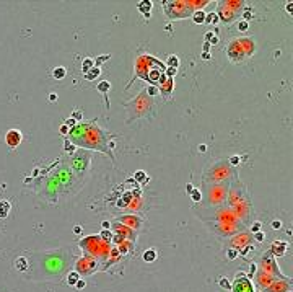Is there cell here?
Returning <instances> with one entry per match:
<instances>
[{
    "label": "cell",
    "mask_w": 293,
    "mask_h": 292,
    "mask_svg": "<svg viewBox=\"0 0 293 292\" xmlns=\"http://www.w3.org/2000/svg\"><path fill=\"white\" fill-rule=\"evenodd\" d=\"M218 284H220L221 289H231V284H230V281H228L226 277H221V279L218 281Z\"/></svg>",
    "instance_id": "cell-17"
},
{
    "label": "cell",
    "mask_w": 293,
    "mask_h": 292,
    "mask_svg": "<svg viewBox=\"0 0 293 292\" xmlns=\"http://www.w3.org/2000/svg\"><path fill=\"white\" fill-rule=\"evenodd\" d=\"M73 232H75V233H82V227H80V225H75Z\"/></svg>",
    "instance_id": "cell-38"
},
{
    "label": "cell",
    "mask_w": 293,
    "mask_h": 292,
    "mask_svg": "<svg viewBox=\"0 0 293 292\" xmlns=\"http://www.w3.org/2000/svg\"><path fill=\"white\" fill-rule=\"evenodd\" d=\"M67 75V70H65V67H55L54 70H52V77L55 78V80H62L64 77Z\"/></svg>",
    "instance_id": "cell-7"
},
{
    "label": "cell",
    "mask_w": 293,
    "mask_h": 292,
    "mask_svg": "<svg viewBox=\"0 0 293 292\" xmlns=\"http://www.w3.org/2000/svg\"><path fill=\"white\" fill-rule=\"evenodd\" d=\"M220 5H223V7H220V13H217V15L225 23L233 21L236 18V12H239L243 8V2H226V5H225V2H221Z\"/></svg>",
    "instance_id": "cell-2"
},
{
    "label": "cell",
    "mask_w": 293,
    "mask_h": 292,
    "mask_svg": "<svg viewBox=\"0 0 293 292\" xmlns=\"http://www.w3.org/2000/svg\"><path fill=\"white\" fill-rule=\"evenodd\" d=\"M147 91H148V95H150V96H156V95H158V88H156L155 85H150Z\"/></svg>",
    "instance_id": "cell-21"
},
{
    "label": "cell",
    "mask_w": 293,
    "mask_h": 292,
    "mask_svg": "<svg viewBox=\"0 0 293 292\" xmlns=\"http://www.w3.org/2000/svg\"><path fill=\"white\" fill-rule=\"evenodd\" d=\"M121 222H127V224H130V225H132V229H135V227H137V222H135L134 219H130V217H124V219H121Z\"/></svg>",
    "instance_id": "cell-22"
},
{
    "label": "cell",
    "mask_w": 293,
    "mask_h": 292,
    "mask_svg": "<svg viewBox=\"0 0 293 292\" xmlns=\"http://www.w3.org/2000/svg\"><path fill=\"white\" fill-rule=\"evenodd\" d=\"M212 38H213V33H212V31H209V33L205 34V42H209Z\"/></svg>",
    "instance_id": "cell-33"
},
{
    "label": "cell",
    "mask_w": 293,
    "mask_h": 292,
    "mask_svg": "<svg viewBox=\"0 0 293 292\" xmlns=\"http://www.w3.org/2000/svg\"><path fill=\"white\" fill-rule=\"evenodd\" d=\"M233 292H254L251 281L244 277V274H236V281L233 284Z\"/></svg>",
    "instance_id": "cell-3"
},
{
    "label": "cell",
    "mask_w": 293,
    "mask_h": 292,
    "mask_svg": "<svg viewBox=\"0 0 293 292\" xmlns=\"http://www.w3.org/2000/svg\"><path fill=\"white\" fill-rule=\"evenodd\" d=\"M220 21L218 15L217 13H209V15H205V20H204V23H210V25H217Z\"/></svg>",
    "instance_id": "cell-11"
},
{
    "label": "cell",
    "mask_w": 293,
    "mask_h": 292,
    "mask_svg": "<svg viewBox=\"0 0 293 292\" xmlns=\"http://www.w3.org/2000/svg\"><path fill=\"white\" fill-rule=\"evenodd\" d=\"M111 90V83L109 82H101V83H98V91H101V93L106 96V93H108V91Z\"/></svg>",
    "instance_id": "cell-14"
},
{
    "label": "cell",
    "mask_w": 293,
    "mask_h": 292,
    "mask_svg": "<svg viewBox=\"0 0 293 292\" xmlns=\"http://www.w3.org/2000/svg\"><path fill=\"white\" fill-rule=\"evenodd\" d=\"M85 286H87V282L82 281V279H78V281H77V284H75V287H77V289H83Z\"/></svg>",
    "instance_id": "cell-30"
},
{
    "label": "cell",
    "mask_w": 293,
    "mask_h": 292,
    "mask_svg": "<svg viewBox=\"0 0 293 292\" xmlns=\"http://www.w3.org/2000/svg\"><path fill=\"white\" fill-rule=\"evenodd\" d=\"M254 51V42L248 38H243V39H234L230 42L228 46V57H230L233 62H238L243 61L248 56H251Z\"/></svg>",
    "instance_id": "cell-1"
},
{
    "label": "cell",
    "mask_w": 293,
    "mask_h": 292,
    "mask_svg": "<svg viewBox=\"0 0 293 292\" xmlns=\"http://www.w3.org/2000/svg\"><path fill=\"white\" fill-rule=\"evenodd\" d=\"M65 150H67V152H73V150H75V145H70V140H69V139L65 140Z\"/></svg>",
    "instance_id": "cell-26"
},
{
    "label": "cell",
    "mask_w": 293,
    "mask_h": 292,
    "mask_svg": "<svg viewBox=\"0 0 293 292\" xmlns=\"http://www.w3.org/2000/svg\"><path fill=\"white\" fill-rule=\"evenodd\" d=\"M135 180H139V181H142V183H147L148 181V178H147V173L145 172H142V170H139V172H135Z\"/></svg>",
    "instance_id": "cell-16"
},
{
    "label": "cell",
    "mask_w": 293,
    "mask_h": 292,
    "mask_svg": "<svg viewBox=\"0 0 293 292\" xmlns=\"http://www.w3.org/2000/svg\"><path fill=\"white\" fill-rule=\"evenodd\" d=\"M192 20H194V23L201 25V23H204V20H205V13L202 10H196L194 13H192Z\"/></svg>",
    "instance_id": "cell-8"
},
{
    "label": "cell",
    "mask_w": 293,
    "mask_h": 292,
    "mask_svg": "<svg viewBox=\"0 0 293 292\" xmlns=\"http://www.w3.org/2000/svg\"><path fill=\"white\" fill-rule=\"evenodd\" d=\"M202 196H201V193H199L197 189H194L192 191V199H194V201H199V199H201Z\"/></svg>",
    "instance_id": "cell-29"
},
{
    "label": "cell",
    "mask_w": 293,
    "mask_h": 292,
    "mask_svg": "<svg viewBox=\"0 0 293 292\" xmlns=\"http://www.w3.org/2000/svg\"><path fill=\"white\" fill-rule=\"evenodd\" d=\"M230 162H231V165H238V162H239V157H238V155H233L231 158H230Z\"/></svg>",
    "instance_id": "cell-32"
},
{
    "label": "cell",
    "mask_w": 293,
    "mask_h": 292,
    "mask_svg": "<svg viewBox=\"0 0 293 292\" xmlns=\"http://www.w3.org/2000/svg\"><path fill=\"white\" fill-rule=\"evenodd\" d=\"M78 279H80V274H78L77 271H72L67 276V284H69V286H75Z\"/></svg>",
    "instance_id": "cell-10"
},
{
    "label": "cell",
    "mask_w": 293,
    "mask_h": 292,
    "mask_svg": "<svg viewBox=\"0 0 293 292\" xmlns=\"http://www.w3.org/2000/svg\"><path fill=\"white\" fill-rule=\"evenodd\" d=\"M101 74V70H99V67H93L90 72H87L85 74V78H87V80H95V78Z\"/></svg>",
    "instance_id": "cell-9"
},
{
    "label": "cell",
    "mask_w": 293,
    "mask_h": 292,
    "mask_svg": "<svg viewBox=\"0 0 293 292\" xmlns=\"http://www.w3.org/2000/svg\"><path fill=\"white\" fill-rule=\"evenodd\" d=\"M17 266H18L20 271H25V269H26V260H25V258H20V260L17 261Z\"/></svg>",
    "instance_id": "cell-20"
},
{
    "label": "cell",
    "mask_w": 293,
    "mask_h": 292,
    "mask_svg": "<svg viewBox=\"0 0 293 292\" xmlns=\"http://www.w3.org/2000/svg\"><path fill=\"white\" fill-rule=\"evenodd\" d=\"M186 189H187V193H192V191H194V186H192V184H187Z\"/></svg>",
    "instance_id": "cell-39"
},
{
    "label": "cell",
    "mask_w": 293,
    "mask_h": 292,
    "mask_svg": "<svg viewBox=\"0 0 293 292\" xmlns=\"http://www.w3.org/2000/svg\"><path fill=\"white\" fill-rule=\"evenodd\" d=\"M209 49H210V44H209V42H205V44H204V51L209 52Z\"/></svg>",
    "instance_id": "cell-41"
},
{
    "label": "cell",
    "mask_w": 293,
    "mask_h": 292,
    "mask_svg": "<svg viewBox=\"0 0 293 292\" xmlns=\"http://www.w3.org/2000/svg\"><path fill=\"white\" fill-rule=\"evenodd\" d=\"M5 142H7V145L12 147V148H15L20 145V142H21V132L17 131V129H12L7 132V136H5Z\"/></svg>",
    "instance_id": "cell-4"
},
{
    "label": "cell",
    "mask_w": 293,
    "mask_h": 292,
    "mask_svg": "<svg viewBox=\"0 0 293 292\" xmlns=\"http://www.w3.org/2000/svg\"><path fill=\"white\" fill-rule=\"evenodd\" d=\"M139 10L144 13L145 18H150V10H152V2H148V0H142L139 2Z\"/></svg>",
    "instance_id": "cell-6"
},
{
    "label": "cell",
    "mask_w": 293,
    "mask_h": 292,
    "mask_svg": "<svg viewBox=\"0 0 293 292\" xmlns=\"http://www.w3.org/2000/svg\"><path fill=\"white\" fill-rule=\"evenodd\" d=\"M8 207H10V206H8V202H5V201H2V202H0V216H5L7 214V212H8Z\"/></svg>",
    "instance_id": "cell-18"
},
{
    "label": "cell",
    "mask_w": 293,
    "mask_h": 292,
    "mask_svg": "<svg viewBox=\"0 0 293 292\" xmlns=\"http://www.w3.org/2000/svg\"><path fill=\"white\" fill-rule=\"evenodd\" d=\"M248 28H249V23H248V21H244V20H241L239 23H238V30L239 31H248Z\"/></svg>",
    "instance_id": "cell-19"
},
{
    "label": "cell",
    "mask_w": 293,
    "mask_h": 292,
    "mask_svg": "<svg viewBox=\"0 0 293 292\" xmlns=\"http://www.w3.org/2000/svg\"><path fill=\"white\" fill-rule=\"evenodd\" d=\"M210 42H212V44H217V42H218V38H217V36H213V38L210 39ZM210 42H209V44H210Z\"/></svg>",
    "instance_id": "cell-40"
},
{
    "label": "cell",
    "mask_w": 293,
    "mask_h": 292,
    "mask_svg": "<svg viewBox=\"0 0 293 292\" xmlns=\"http://www.w3.org/2000/svg\"><path fill=\"white\" fill-rule=\"evenodd\" d=\"M95 67V62H93L91 59H85L83 61V64H82V70H83V75L87 74V72H90V70Z\"/></svg>",
    "instance_id": "cell-12"
},
{
    "label": "cell",
    "mask_w": 293,
    "mask_h": 292,
    "mask_svg": "<svg viewBox=\"0 0 293 292\" xmlns=\"http://www.w3.org/2000/svg\"><path fill=\"white\" fill-rule=\"evenodd\" d=\"M287 248H288L287 241H275V243L272 245V251L275 253V256H282L285 251H287Z\"/></svg>",
    "instance_id": "cell-5"
},
{
    "label": "cell",
    "mask_w": 293,
    "mask_h": 292,
    "mask_svg": "<svg viewBox=\"0 0 293 292\" xmlns=\"http://www.w3.org/2000/svg\"><path fill=\"white\" fill-rule=\"evenodd\" d=\"M202 57H204V59H210V54H209V52H204Z\"/></svg>",
    "instance_id": "cell-43"
},
{
    "label": "cell",
    "mask_w": 293,
    "mask_h": 292,
    "mask_svg": "<svg viewBox=\"0 0 293 292\" xmlns=\"http://www.w3.org/2000/svg\"><path fill=\"white\" fill-rule=\"evenodd\" d=\"M272 229H274V230L282 229V222H280V220H274V222H272Z\"/></svg>",
    "instance_id": "cell-28"
},
{
    "label": "cell",
    "mask_w": 293,
    "mask_h": 292,
    "mask_svg": "<svg viewBox=\"0 0 293 292\" xmlns=\"http://www.w3.org/2000/svg\"><path fill=\"white\" fill-rule=\"evenodd\" d=\"M254 240H256V241H262V240H264V233H262V232H256V233H254Z\"/></svg>",
    "instance_id": "cell-27"
},
{
    "label": "cell",
    "mask_w": 293,
    "mask_h": 292,
    "mask_svg": "<svg viewBox=\"0 0 293 292\" xmlns=\"http://www.w3.org/2000/svg\"><path fill=\"white\" fill-rule=\"evenodd\" d=\"M155 260H156V251H155V250H147V251L144 253V261L152 263V261H155Z\"/></svg>",
    "instance_id": "cell-13"
},
{
    "label": "cell",
    "mask_w": 293,
    "mask_h": 292,
    "mask_svg": "<svg viewBox=\"0 0 293 292\" xmlns=\"http://www.w3.org/2000/svg\"><path fill=\"white\" fill-rule=\"evenodd\" d=\"M259 229H261V222H254V224H253V229H251V230H253V232L256 233V232H259Z\"/></svg>",
    "instance_id": "cell-31"
},
{
    "label": "cell",
    "mask_w": 293,
    "mask_h": 292,
    "mask_svg": "<svg viewBox=\"0 0 293 292\" xmlns=\"http://www.w3.org/2000/svg\"><path fill=\"white\" fill-rule=\"evenodd\" d=\"M205 148H207V147H205L204 144H201V145H199V150H201V152H205Z\"/></svg>",
    "instance_id": "cell-42"
},
{
    "label": "cell",
    "mask_w": 293,
    "mask_h": 292,
    "mask_svg": "<svg viewBox=\"0 0 293 292\" xmlns=\"http://www.w3.org/2000/svg\"><path fill=\"white\" fill-rule=\"evenodd\" d=\"M109 59V56L108 54H104V56H99V57L96 59V66L99 67V64H103V62H106V61H108Z\"/></svg>",
    "instance_id": "cell-24"
},
{
    "label": "cell",
    "mask_w": 293,
    "mask_h": 292,
    "mask_svg": "<svg viewBox=\"0 0 293 292\" xmlns=\"http://www.w3.org/2000/svg\"><path fill=\"white\" fill-rule=\"evenodd\" d=\"M228 260H234V258H236V256H238V251L236 250H234V248H230V250H228Z\"/></svg>",
    "instance_id": "cell-23"
},
{
    "label": "cell",
    "mask_w": 293,
    "mask_h": 292,
    "mask_svg": "<svg viewBox=\"0 0 293 292\" xmlns=\"http://www.w3.org/2000/svg\"><path fill=\"white\" fill-rule=\"evenodd\" d=\"M60 132H62V134H67V132H69V127H67L65 124H64V126L60 127Z\"/></svg>",
    "instance_id": "cell-37"
},
{
    "label": "cell",
    "mask_w": 293,
    "mask_h": 292,
    "mask_svg": "<svg viewBox=\"0 0 293 292\" xmlns=\"http://www.w3.org/2000/svg\"><path fill=\"white\" fill-rule=\"evenodd\" d=\"M166 64L169 66V69H176L177 66H179V59H177V56H169Z\"/></svg>",
    "instance_id": "cell-15"
},
{
    "label": "cell",
    "mask_w": 293,
    "mask_h": 292,
    "mask_svg": "<svg viewBox=\"0 0 293 292\" xmlns=\"http://www.w3.org/2000/svg\"><path fill=\"white\" fill-rule=\"evenodd\" d=\"M103 227H104V230H108L109 229V222H103Z\"/></svg>",
    "instance_id": "cell-44"
},
{
    "label": "cell",
    "mask_w": 293,
    "mask_h": 292,
    "mask_svg": "<svg viewBox=\"0 0 293 292\" xmlns=\"http://www.w3.org/2000/svg\"><path fill=\"white\" fill-rule=\"evenodd\" d=\"M65 126H67V127H72V129H73V127L77 126V121H75L73 118H70V119L65 121Z\"/></svg>",
    "instance_id": "cell-25"
},
{
    "label": "cell",
    "mask_w": 293,
    "mask_h": 292,
    "mask_svg": "<svg viewBox=\"0 0 293 292\" xmlns=\"http://www.w3.org/2000/svg\"><path fill=\"white\" fill-rule=\"evenodd\" d=\"M287 12L290 13V15L293 13V3H291V2H288V3H287Z\"/></svg>",
    "instance_id": "cell-34"
},
{
    "label": "cell",
    "mask_w": 293,
    "mask_h": 292,
    "mask_svg": "<svg viewBox=\"0 0 293 292\" xmlns=\"http://www.w3.org/2000/svg\"><path fill=\"white\" fill-rule=\"evenodd\" d=\"M73 119H82V113L80 111H75L73 113Z\"/></svg>",
    "instance_id": "cell-35"
},
{
    "label": "cell",
    "mask_w": 293,
    "mask_h": 292,
    "mask_svg": "<svg viewBox=\"0 0 293 292\" xmlns=\"http://www.w3.org/2000/svg\"><path fill=\"white\" fill-rule=\"evenodd\" d=\"M55 100H57V95H55V93H51V95H49V101H52V103H54Z\"/></svg>",
    "instance_id": "cell-36"
}]
</instances>
